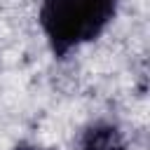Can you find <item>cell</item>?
Returning a JSON list of instances; mask_svg holds the SVG:
<instances>
[{
	"instance_id": "6da1fadb",
	"label": "cell",
	"mask_w": 150,
	"mask_h": 150,
	"mask_svg": "<svg viewBox=\"0 0 150 150\" xmlns=\"http://www.w3.org/2000/svg\"><path fill=\"white\" fill-rule=\"evenodd\" d=\"M120 0H42L40 28L56 59L94 42L112 23Z\"/></svg>"
}]
</instances>
